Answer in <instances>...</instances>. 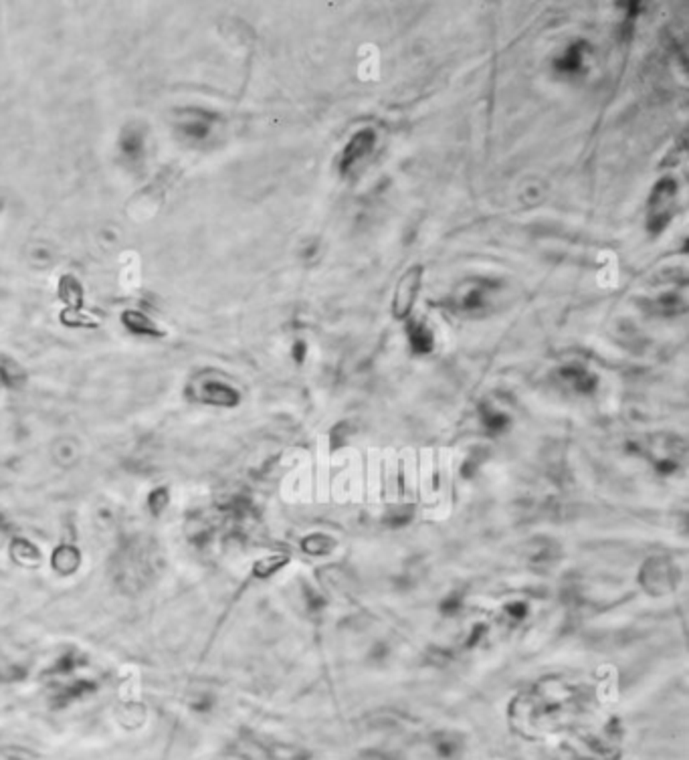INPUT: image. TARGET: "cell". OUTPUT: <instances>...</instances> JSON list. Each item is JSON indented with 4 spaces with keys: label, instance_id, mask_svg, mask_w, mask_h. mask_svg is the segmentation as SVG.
Returning a JSON list of instances; mask_svg holds the SVG:
<instances>
[{
    "label": "cell",
    "instance_id": "cell-11",
    "mask_svg": "<svg viewBox=\"0 0 689 760\" xmlns=\"http://www.w3.org/2000/svg\"><path fill=\"white\" fill-rule=\"evenodd\" d=\"M124 324L128 326V330L142 336H160V330L156 328V324L150 318H146L140 311H126L124 314Z\"/></svg>",
    "mask_w": 689,
    "mask_h": 760
},
{
    "label": "cell",
    "instance_id": "cell-14",
    "mask_svg": "<svg viewBox=\"0 0 689 760\" xmlns=\"http://www.w3.org/2000/svg\"><path fill=\"white\" fill-rule=\"evenodd\" d=\"M303 546V550L308 552V554H328L330 550L333 548V542L328 538V536H323V534H318V536H309L308 540L301 544Z\"/></svg>",
    "mask_w": 689,
    "mask_h": 760
},
{
    "label": "cell",
    "instance_id": "cell-4",
    "mask_svg": "<svg viewBox=\"0 0 689 760\" xmlns=\"http://www.w3.org/2000/svg\"><path fill=\"white\" fill-rule=\"evenodd\" d=\"M421 274H423L421 267H413V269H408V271L403 275V279L396 285V294H394L393 301L394 318L404 320V318L411 314V309L415 306L418 287H421V277H423Z\"/></svg>",
    "mask_w": 689,
    "mask_h": 760
},
{
    "label": "cell",
    "instance_id": "cell-10",
    "mask_svg": "<svg viewBox=\"0 0 689 760\" xmlns=\"http://www.w3.org/2000/svg\"><path fill=\"white\" fill-rule=\"evenodd\" d=\"M486 296L488 291L481 285H473L465 291H459L457 296V308L461 311H477L486 306Z\"/></svg>",
    "mask_w": 689,
    "mask_h": 760
},
{
    "label": "cell",
    "instance_id": "cell-9",
    "mask_svg": "<svg viewBox=\"0 0 689 760\" xmlns=\"http://www.w3.org/2000/svg\"><path fill=\"white\" fill-rule=\"evenodd\" d=\"M408 340L416 354H428L433 350V332L421 321H413L408 326Z\"/></svg>",
    "mask_w": 689,
    "mask_h": 760
},
{
    "label": "cell",
    "instance_id": "cell-1",
    "mask_svg": "<svg viewBox=\"0 0 689 760\" xmlns=\"http://www.w3.org/2000/svg\"><path fill=\"white\" fill-rule=\"evenodd\" d=\"M150 550L142 540H130L116 554V581L126 591H138L150 576Z\"/></svg>",
    "mask_w": 689,
    "mask_h": 760
},
{
    "label": "cell",
    "instance_id": "cell-5",
    "mask_svg": "<svg viewBox=\"0 0 689 760\" xmlns=\"http://www.w3.org/2000/svg\"><path fill=\"white\" fill-rule=\"evenodd\" d=\"M374 142H376V134H374V130H370V128L358 130L356 134L350 138V142L346 144L342 158H340V170H342V172L352 170L362 158H366V156L372 152Z\"/></svg>",
    "mask_w": 689,
    "mask_h": 760
},
{
    "label": "cell",
    "instance_id": "cell-8",
    "mask_svg": "<svg viewBox=\"0 0 689 760\" xmlns=\"http://www.w3.org/2000/svg\"><path fill=\"white\" fill-rule=\"evenodd\" d=\"M11 554L12 559L16 560L19 564H23V566H35V564H39V560H41L39 548H36L35 544H31L29 540H24V538L12 540Z\"/></svg>",
    "mask_w": 689,
    "mask_h": 760
},
{
    "label": "cell",
    "instance_id": "cell-20",
    "mask_svg": "<svg viewBox=\"0 0 689 760\" xmlns=\"http://www.w3.org/2000/svg\"><path fill=\"white\" fill-rule=\"evenodd\" d=\"M483 421L486 425L491 429H501L506 423H508V416L501 415L498 411H483Z\"/></svg>",
    "mask_w": 689,
    "mask_h": 760
},
{
    "label": "cell",
    "instance_id": "cell-12",
    "mask_svg": "<svg viewBox=\"0 0 689 760\" xmlns=\"http://www.w3.org/2000/svg\"><path fill=\"white\" fill-rule=\"evenodd\" d=\"M91 691H96V684H94V681H73V684H69L65 689H61L59 694L55 696V700H57V706H65V704H69V701L84 698V696L91 694Z\"/></svg>",
    "mask_w": 689,
    "mask_h": 760
},
{
    "label": "cell",
    "instance_id": "cell-17",
    "mask_svg": "<svg viewBox=\"0 0 689 760\" xmlns=\"http://www.w3.org/2000/svg\"><path fill=\"white\" fill-rule=\"evenodd\" d=\"M166 504H168V491L164 489V487H158V489H154V491L150 494V498H148V506H150V510H152V514H156V516L164 511Z\"/></svg>",
    "mask_w": 689,
    "mask_h": 760
},
{
    "label": "cell",
    "instance_id": "cell-7",
    "mask_svg": "<svg viewBox=\"0 0 689 760\" xmlns=\"http://www.w3.org/2000/svg\"><path fill=\"white\" fill-rule=\"evenodd\" d=\"M51 564H53V569L57 570L59 574H73L75 570L79 569V564H81V554H79L77 548L65 544V546H59L53 552Z\"/></svg>",
    "mask_w": 689,
    "mask_h": 760
},
{
    "label": "cell",
    "instance_id": "cell-15",
    "mask_svg": "<svg viewBox=\"0 0 689 760\" xmlns=\"http://www.w3.org/2000/svg\"><path fill=\"white\" fill-rule=\"evenodd\" d=\"M564 376L566 379L570 380V384L576 389V391H590L594 386V379L588 374V372H584V370L580 369H572V370H564Z\"/></svg>",
    "mask_w": 689,
    "mask_h": 760
},
{
    "label": "cell",
    "instance_id": "cell-3",
    "mask_svg": "<svg viewBox=\"0 0 689 760\" xmlns=\"http://www.w3.org/2000/svg\"><path fill=\"white\" fill-rule=\"evenodd\" d=\"M641 582L643 586L653 594H665L671 593L678 584V569L675 564H671V560L657 556L645 562L641 570Z\"/></svg>",
    "mask_w": 689,
    "mask_h": 760
},
{
    "label": "cell",
    "instance_id": "cell-22",
    "mask_svg": "<svg viewBox=\"0 0 689 760\" xmlns=\"http://www.w3.org/2000/svg\"><path fill=\"white\" fill-rule=\"evenodd\" d=\"M2 528H4V518L0 516V530H2Z\"/></svg>",
    "mask_w": 689,
    "mask_h": 760
},
{
    "label": "cell",
    "instance_id": "cell-18",
    "mask_svg": "<svg viewBox=\"0 0 689 760\" xmlns=\"http://www.w3.org/2000/svg\"><path fill=\"white\" fill-rule=\"evenodd\" d=\"M61 287H67V291H69V294L63 296L65 297V301H69L73 306H79V301H81V287H79V284H77L73 277H63Z\"/></svg>",
    "mask_w": 689,
    "mask_h": 760
},
{
    "label": "cell",
    "instance_id": "cell-16",
    "mask_svg": "<svg viewBox=\"0 0 689 760\" xmlns=\"http://www.w3.org/2000/svg\"><path fill=\"white\" fill-rule=\"evenodd\" d=\"M286 562V556H269V559H263L261 562L255 564V574H257V576H269V574H273L275 570L281 569Z\"/></svg>",
    "mask_w": 689,
    "mask_h": 760
},
{
    "label": "cell",
    "instance_id": "cell-21",
    "mask_svg": "<svg viewBox=\"0 0 689 760\" xmlns=\"http://www.w3.org/2000/svg\"><path fill=\"white\" fill-rule=\"evenodd\" d=\"M73 667H75V655L67 654L61 657L59 661L55 664V667L51 669L53 674H69Z\"/></svg>",
    "mask_w": 689,
    "mask_h": 760
},
{
    "label": "cell",
    "instance_id": "cell-2",
    "mask_svg": "<svg viewBox=\"0 0 689 760\" xmlns=\"http://www.w3.org/2000/svg\"><path fill=\"white\" fill-rule=\"evenodd\" d=\"M678 184L673 179L659 180L653 186L647 204V226L651 233H661L675 213Z\"/></svg>",
    "mask_w": 689,
    "mask_h": 760
},
{
    "label": "cell",
    "instance_id": "cell-19",
    "mask_svg": "<svg viewBox=\"0 0 689 760\" xmlns=\"http://www.w3.org/2000/svg\"><path fill=\"white\" fill-rule=\"evenodd\" d=\"M0 760H35V756L24 749L16 746H2L0 749Z\"/></svg>",
    "mask_w": 689,
    "mask_h": 760
},
{
    "label": "cell",
    "instance_id": "cell-6",
    "mask_svg": "<svg viewBox=\"0 0 689 760\" xmlns=\"http://www.w3.org/2000/svg\"><path fill=\"white\" fill-rule=\"evenodd\" d=\"M201 399L204 403L218 404V406H235L238 403V392L223 382H204L201 389Z\"/></svg>",
    "mask_w": 689,
    "mask_h": 760
},
{
    "label": "cell",
    "instance_id": "cell-13",
    "mask_svg": "<svg viewBox=\"0 0 689 760\" xmlns=\"http://www.w3.org/2000/svg\"><path fill=\"white\" fill-rule=\"evenodd\" d=\"M584 59V51L578 45H572L570 49H566V53L558 59V69L560 71L574 73L576 69H580Z\"/></svg>",
    "mask_w": 689,
    "mask_h": 760
}]
</instances>
